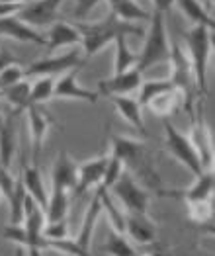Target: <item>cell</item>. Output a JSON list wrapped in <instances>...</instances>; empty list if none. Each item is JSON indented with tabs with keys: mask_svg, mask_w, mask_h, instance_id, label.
<instances>
[{
	"mask_svg": "<svg viewBox=\"0 0 215 256\" xmlns=\"http://www.w3.org/2000/svg\"><path fill=\"white\" fill-rule=\"evenodd\" d=\"M74 26L80 34V45H82L86 59L102 51L106 45L116 42L120 36H143L145 34L139 26L120 20L112 12L100 22H74Z\"/></svg>",
	"mask_w": 215,
	"mask_h": 256,
	"instance_id": "obj_1",
	"label": "cell"
},
{
	"mask_svg": "<svg viewBox=\"0 0 215 256\" xmlns=\"http://www.w3.org/2000/svg\"><path fill=\"white\" fill-rule=\"evenodd\" d=\"M170 59V42L166 34V24H164V14L152 12L150 14V26L145 36V43L141 51L137 53V64L135 68L141 70L143 74L156 66V64L168 63Z\"/></svg>",
	"mask_w": 215,
	"mask_h": 256,
	"instance_id": "obj_2",
	"label": "cell"
},
{
	"mask_svg": "<svg viewBox=\"0 0 215 256\" xmlns=\"http://www.w3.org/2000/svg\"><path fill=\"white\" fill-rule=\"evenodd\" d=\"M184 49L192 63L198 90L202 94H208V64L214 51V32L208 30L206 26H192L186 32Z\"/></svg>",
	"mask_w": 215,
	"mask_h": 256,
	"instance_id": "obj_3",
	"label": "cell"
},
{
	"mask_svg": "<svg viewBox=\"0 0 215 256\" xmlns=\"http://www.w3.org/2000/svg\"><path fill=\"white\" fill-rule=\"evenodd\" d=\"M168 68H170L168 80H170L172 86L182 94V100H184L182 106L188 110V114H194V100H196L198 84H196L192 63H190V59H188V53H186L184 45H180V43H170Z\"/></svg>",
	"mask_w": 215,
	"mask_h": 256,
	"instance_id": "obj_4",
	"label": "cell"
},
{
	"mask_svg": "<svg viewBox=\"0 0 215 256\" xmlns=\"http://www.w3.org/2000/svg\"><path fill=\"white\" fill-rule=\"evenodd\" d=\"M108 192L114 196V200H118L124 206V210L129 215H147L149 192L131 174L124 172Z\"/></svg>",
	"mask_w": 215,
	"mask_h": 256,
	"instance_id": "obj_5",
	"label": "cell"
},
{
	"mask_svg": "<svg viewBox=\"0 0 215 256\" xmlns=\"http://www.w3.org/2000/svg\"><path fill=\"white\" fill-rule=\"evenodd\" d=\"M162 129H164V143H166L168 152L182 166H186L192 172L194 176H200L204 172V166H202V160L194 149V145L190 143V139L184 133H180V129L174 128L170 120H162Z\"/></svg>",
	"mask_w": 215,
	"mask_h": 256,
	"instance_id": "obj_6",
	"label": "cell"
},
{
	"mask_svg": "<svg viewBox=\"0 0 215 256\" xmlns=\"http://www.w3.org/2000/svg\"><path fill=\"white\" fill-rule=\"evenodd\" d=\"M82 57L80 51H68L64 55H55V57H43L34 63H30L24 68V78H36V76H61L63 72L80 66Z\"/></svg>",
	"mask_w": 215,
	"mask_h": 256,
	"instance_id": "obj_7",
	"label": "cell"
},
{
	"mask_svg": "<svg viewBox=\"0 0 215 256\" xmlns=\"http://www.w3.org/2000/svg\"><path fill=\"white\" fill-rule=\"evenodd\" d=\"M63 0H34L30 4H24L16 16L34 30L49 28L51 24L57 22V12Z\"/></svg>",
	"mask_w": 215,
	"mask_h": 256,
	"instance_id": "obj_8",
	"label": "cell"
},
{
	"mask_svg": "<svg viewBox=\"0 0 215 256\" xmlns=\"http://www.w3.org/2000/svg\"><path fill=\"white\" fill-rule=\"evenodd\" d=\"M78 70H80V66H74V68L66 70L61 76L55 78L53 98H57V100H82V102L96 104L100 100V94L96 90H86L78 84V80H76Z\"/></svg>",
	"mask_w": 215,
	"mask_h": 256,
	"instance_id": "obj_9",
	"label": "cell"
},
{
	"mask_svg": "<svg viewBox=\"0 0 215 256\" xmlns=\"http://www.w3.org/2000/svg\"><path fill=\"white\" fill-rule=\"evenodd\" d=\"M190 143L198 152L204 170H212L214 164V137L212 131L208 128L204 116H202V102L198 104V120L192 118V133H190Z\"/></svg>",
	"mask_w": 215,
	"mask_h": 256,
	"instance_id": "obj_10",
	"label": "cell"
},
{
	"mask_svg": "<svg viewBox=\"0 0 215 256\" xmlns=\"http://www.w3.org/2000/svg\"><path fill=\"white\" fill-rule=\"evenodd\" d=\"M143 82V72L137 70L135 66H131L128 70L120 72V74H112L106 80L98 82V94L102 96H129L133 92L139 90V86Z\"/></svg>",
	"mask_w": 215,
	"mask_h": 256,
	"instance_id": "obj_11",
	"label": "cell"
},
{
	"mask_svg": "<svg viewBox=\"0 0 215 256\" xmlns=\"http://www.w3.org/2000/svg\"><path fill=\"white\" fill-rule=\"evenodd\" d=\"M110 147L112 154L124 160V164H131L137 172H143L145 166V143L133 137L124 135H110Z\"/></svg>",
	"mask_w": 215,
	"mask_h": 256,
	"instance_id": "obj_12",
	"label": "cell"
},
{
	"mask_svg": "<svg viewBox=\"0 0 215 256\" xmlns=\"http://www.w3.org/2000/svg\"><path fill=\"white\" fill-rule=\"evenodd\" d=\"M76 178H78V164L64 150H61L51 168V190L74 194Z\"/></svg>",
	"mask_w": 215,
	"mask_h": 256,
	"instance_id": "obj_13",
	"label": "cell"
},
{
	"mask_svg": "<svg viewBox=\"0 0 215 256\" xmlns=\"http://www.w3.org/2000/svg\"><path fill=\"white\" fill-rule=\"evenodd\" d=\"M26 112H28V122H30V137H32V160L30 162L38 164L45 135L51 126V118L47 116L45 110H42V106H30Z\"/></svg>",
	"mask_w": 215,
	"mask_h": 256,
	"instance_id": "obj_14",
	"label": "cell"
},
{
	"mask_svg": "<svg viewBox=\"0 0 215 256\" xmlns=\"http://www.w3.org/2000/svg\"><path fill=\"white\" fill-rule=\"evenodd\" d=\"M108 158H110V152L100 154L96 158H90V160H86L84 164H78V178H76V188H74V196L76 198L102 182Z\"/></svg>",
	"mask_w": 215,
	"mask_h": 256,
	"instance_id": "obj_15",
	"label": "cell"
},
{
	"mask_svg": "<svg viewBox=\"0 0 215 256\" xmlns=\"http://www.w3.org/2000/svg\"><path fill=\"white\" fill-rule=\"evenodd\" d=\"M0 36L10 38V40H16V42L36 43V45H45V43H47L45 36L40 34V30L30 28V26L24 24L18 16L0 18Z\"/></svg>",
	"mask_w": 215,
	"mask_h": 256,
	"instance_id": "obj_16",
	"label": "cell"
},
{
	"mask_svg": "<svg viewBox=\"0 0 215 256\" xmlns=\"http://www.w3.org/2000/svg\"><path fill=\"white\" fill-rule=\"evenodd\" d=\"M20 112H14L4 118V124L0 128V166L10 168L14 152H16V143H18V131H16V120H18Z\"/></svg>",
	"mask_w": 215,
	"mask_h": 256,
	"instance_id": "obj_17",
	"label": "cell"
},
{
	"mask_svg": "<svg viewBox=\"0 0 215 256\" xmlns=\"http://www.w3.org/2000/svg\"><path fill=\"white\" fill-rule=\"evenodd\" d=\"M20 180H22V184H24V188H26V192H28V196L34 198V200L40 204V208H43V212H45L47 200H49V192H47V188H45V184H43L40 166L34 164V162H28V164L22 162Z\"/></svg>",
	"mask_w": 215,
	"mask_h": 256,
	"instance_id": "obj_18",
	"label": "cell"
},
{
	"mask_svg": "<svg viewBox=\"0 0 215 256\" xmlns=\"http://www.w3.org/2000/svg\"><path fill=\"white\" fill-rule=\"evenodd\" d=\"M47 40V51H57L61 47H68V45H80V34L76 30L74 24L68 22H55L49 26V32L45 34Z\"/></svg>",
	"mask_w": 215,
	"mask_h": 256,
	"instance_id": "obj_19",
	"label": "cell"
},
{
	"mask_svg": "<svg viewBox=\"0 0 215 256\" xmlns=\"http://www.w3.org/2000/svg\"><path fill=\"white\" fill-rule=\"evenodd\" d=\"M114 108L118 110V114L128 122L133 129H137V133L145 139L147 137V129H145V122H143V112L141 106L135 98L131 96H110Z\"/></svg>",
	"mask_w": 215,
	"mask_h": 256,
	"instance_id": "obj_20",
	"label": "cell"
},
{
	"mask_svg": "<svg viewBox=\"0 0 215 256\" xmlns=\"http://www.w3.org/2000/svg\"><path fill=\"white\" fill-rule=\"evenodd\" d=\"M100 215H102V202H100V192L96 190L92 202H90V206L86 208L84 221H82L80 233L74 238V242H76L84 252H90V242H92V235H94V229H96V223H98Z\"/></svg>",
	"mask_w": 215,
	"mask_h": 256,
	"instance_id": "obj_21",
	"label": "cell"
},
{
	"mask_svg": "<svg viewBox=\"0 0 215 256\" xmlns=\"http://www.w3.org/2000/svg\"><path fill=\"white\" fill-rule=\"evenodd\" d=\"M126 233L137 244H149L156 236V227L147 215L126 214Z\"/></svg>",
	"mask_w": 215,
	"mask_h": 256,
	"instance_id": "obj_22",
	"label": "cell"
},
{
	"mask_svg": "<svg viewBox=\"0 0 215 256\" xmlns=\"http://www.w3.org/2000/svg\"><path fill=\"white\" fill-rule=\"evenodd\" d=\"M214 186H215V176L214 170H204L200 176H196V182L188 190L182 194H170V196H182L186 200V204L192 202H206L214 198Z\"/></svg>",
	"mask_w": 215,
	"mask_h": 256,
	"instance_id": "obj_23",
	"label": "cell"
},
{
	"mask_svg": "<svg viewBox=\"0 0 215 256\" xmlns=\"http://www.w3.org/2000/svg\"><path fill=\"white\" fill-rule=\"evenodd\" d=\"M174 4L182 10V14L192 22V26H206L208 30H215L214 16L208 12L202 0H174Z\"/></svg>",
	"mask_w": 215,
	"mask_h": 256,
	"instance_id": "obj_24",
	"label": "cell"
},
{
	"mask_svg": "<svg viewBox=\"0 0 215 256\" xmlns=\"http://www.w3.org/2000/svg\"><path fill=\"white\" fill-rule=\"evenodd\" d=\"M182 104H184L182 94L176 88H170V90L158 94L156 98H152L145 108H149L154 116H158L162 120H168L178 108H182Z\"/></svg>",
	"mask_w": 215,
	"mask_h": 256,
	"instance_id": "obj_25",
	"label": "cell"
},
{
	"mask_svg": "<svg viewBox=\"0 0 215 256\" xmlns=\"http://www.w3.org/2000/svg\"><path fill=\"white\" fill-rule=\"evenodd\" d=\"M110 10L116 18L124 22H139V20H150L149 10H145L137 0H108Z\"/></svg>",
	"mask_w": 215,
	"mask_h": 256,
	"instance_id": "obj_26",
	"label": "cell"
},
{
	"mask_svg": "<svg viewBox=\"0 0 215 256\" xmlns=\"http://www.w3.org/2000/svg\"><path fill=\"white\" fill-rule=\"evenodd\" d=\"M30 90H32V82L28 78H24L16 84L8 86L6 90H2V98L12 106L14 112H26L30 108Z\"/></svg>",
	"mask_w": 215,
	"mask_h": 256,
	"instance_id": "obj_27",
	"label": "cell"
},
{
	"mask_svg": "<svg viewBox=\"0 0 215 256\" xmlns=\"http://www.w3.org/2000/svg\"><path fill=\"white\" fill-rule=\"evenodd\" d=\"M170 88H174V86H172V82L168 78H147V80H143L141 86H139V90H137L139 96L135 100L139 102V106L145 108L152 98H156L158 94H162V92H166Z\"/></svg>",
	"mask_w": 215,
	"mask_h": 256,
	"instance_id": "obj_28",
	"label": "cell"
},
{
	"mask_svg": "<svg viewBox=\"0 0 215 256\" xmlns=\"http://www.w3.org/2000/svg\"><path fill=\"white\" fill-rule=\"evenodd\" d=\"M116 57H114V74H120L137 64V53H133L128 45V36H120L116 40Z\"/></svg>",
	"mask_w": 215,
	"mask_h": 256,
	"instance_id": "obj_29",
	"label": "cell"
},
{
	"mask_svg": "<svg viewBox=\"0 0 215 256\" xmlns=\"http://www.w3.org/2000/svg\"><path fill=\"white\" fill-rule=\"evenodd\" d=\"M100 252L108 256H139V252L133 248V244L126 236L118 235L114 231L108 235L106 242L100 246Z\"/></svg>",
	"mask_w": 215,
	"mask_h": 256,
	"instance_id": "obj_30",
	"label": "cell"
},
{
	"mask_svg": "<svg viewBox=\"0 0 215 256\" xmlns=\"http://www.w3.org/2000/svg\"><path fill=\"white\" fill-rule=\"evenodd\" d=\"M53 86H55L53 76H36L30 90V106H42L49 102L53 98Z\"/></svg>",
	"mask_w": 215,
	"mask_h": 256,
	"instance_id": "obj_31",
	"label": "cell"
},
{
	"mask_svg": "<svg viewBox=\"0 0 215 256\" xmlns=\"http://www.w3.org/2000/svg\"><path fill=\"white\" fill-rule=\"evenodd\" d=\"M124 172H126V164H124V160H122V158H118L116 154H112V152H110L106 170H104V178H102L100 186H102L104 190H110V188H112V186L118 182V178H120Z\"/></svg>",
	"mask_w": 215,
	"mask_h": 256,
	"instance_id": "obj_32",
	"label": "cell"
},
{
	"mask_svg": "<svg viewBox=\"0 0 215 256\" xmlns=\"http://www.w3.org/2000/svg\"><path fill=\"white\" fill-rule=\"evenodd\" d=\"M47 248L57 250L63 256H90V252H84L74 238H59V240H47Z\"/></svg>",
	"mask_w": 215,
	"mask_h": 256,
	"instance_id": "obj_33",
	"label": "cell"
},
{
	"mask_svg": "<svg viewBox=\"0 0 215 256\" xmlns=\"http://www.w3.org/2000/svg\"><path fill=\"white\" fill-rule=\"evenodd\" d=\"M188 215L196 223H208L214 217V208H212V200L206 202H192L188 204Z\"/></svg>",
	"mask_w": 215,
	"mask_h": 256,
	"instance_id": "obj_34",
	"label": "cell"
},
{
	"mask_svg": "<svg viewBox=\"0 0 215 256\" xmlns=\"http://www.w3.org/2000/svg\"><path fill=\"white\" fill-rule=\"evenodd\" d=\"M20 80H24V68H22L20 64L16 63L6 66L4 70H0V92L6 90L8 86L20 82Z\"/></svg>",
	"mask_w": 215,
	"mask_h": 256,
	"instance_id": "obj_35",
	"label": "cell"
},
{
	"mask_svg": "<svg viewBox=\"0 0 215 256\" xmlns=\"http://www.w3.org/2000/svg\"><path fill=\"white\" fill-rule=\"evenodd\" d=\"M43 238L47 240H59V238H66L68 235V227H66V221H55V223H45L43 227Z\"/></svg>",
	"mask_w": 215,
	"mask_h": 256,
	"instance_id": "obj_36",
	"label": "cell"
},
{
	"mask_svg": "<svg viewBox=\"0 0 215 256\" xmlns=\"http://www.w3.org/2000/svg\"><path fill=\"white\" fill-rule=\"evenodd\" d=\"M100 0H74V4H76V10H74V16L78 18V20L82 22L96 8V4H98Z\"/></svg>",
	"mask_w": 215,
	"mask_h": 256,
	"instance_id": "obj_37",
	"label": "cell"
},
{
	"mask_svg": "<svg viewBox=\"0 0 215 256\" xmlns=\"http://www.w3.org/2000/svg\"><path fill=\"white\" fill-rule=\"evenodd\" d=\"M20 4H10V2H0V18L6 16H16L20 12Z\"/></svg>",
	"mask_w": 215,
	"mask_h": 256,
	"instance_id": "obj_38",
	"label": "cell"
},
{
	"mask_svg": "<svg viewBox=\"0 0 215 256\" xmlns=\"http://www.w3.org/2000/svg\"><path fill=\"white\" fill-rule=\"evenodd\" d=\"M16 63H18V61H16V59H14L6 49H2V47H0V70H4L6 66L16 64Z\"/></svg>",
	"mask_w": 215,
	"mask_h": 256,
	"instance_id": "obj_39",
	"label": "cell"
},
{
	"mask_svg": "<svg viewBox=\"0 0 215 256\" xmlns=\"http://www.w3.org/2000/svg\"><path fill=\"white\" fill-rule=\"evenodd\" d=\"M152 6H154V12L166 14L172 6H174V0H152Z\"/></svg>",
	"mask_w": 215,
	"mask_h": 256,
	"instance_id": "obj_40",
	"label": "cell"
},
{
	"mask_svg": "<svg viewBox=\"0 0 215 256\" xmlns=\"http://www.w3.org/2000/svg\"><path fill=\"white\" fill-rule=\"evenodd\" d=\"M0 2H10V4H20V6H24V4H30L34 0H0Z\"/></svg>",
	"mask_w": 215,
	"mask_h": 256,
	"instance_id": "obj_41",
	"label": "cell"
},
{
	"mask_svg": "<svg viewBox=\"0 0 215 256\" xmlns=\"http://www.w3.org/2000/svg\"><path fill=\"white\" fill-rule=\"evenodd\" d=\"M14 256H24V248H22V246H18V248H16V254Z\"/></svg>",
	"mask_w": 215,
	"mask_h": 256,
	"instance_id": "obj_42",
	"label": "cell"
},
{
	"mask_svg": "<svg viewBox=\"0 0 215 256\" xmlns=\"http://www.w3.org/2000/svg\"><path fill=\"white\" fill-rule=\"evenodd\" d=\"M2 124H4V116L0 114V128H2Z\"/></svg>",
	"mask_w": 215,
	"mask_h": 256,
	"instance_id": "obj_43",
	"label": "cell"
},
{
	"mask_svg": "<svg viewBox=\"0 0 215 256\" xmlns=\"http://www.w3.org/2000/svg\"><path fill=\"white\" fill-rule=\"evenodd\" d=\"M0 200H2V192H0Z\"/></svg>",
	"mask_w": 215,
	"mask_h": 256,
	"instance_id": "obj_44",
	"label": "cell"
},
{
	"mask_svg": "<svg viewBox=\"0 0 215 256\" xmlns=\"http://www.w3.org/2000/svg\"><path fill=\"white\" fill-rule=\"evenodd\" d=\"M0 98H2V92H0Z\"/></svg>",
	"mask_w": 215,
	"mask_h": 256,
	"instance_id": "obj_45",
	"label": "cell"
},
{
	"mask_svg": "<svg viewBox=\"0 0 215 256\" xmlns=\"http://www.w3.org/2000/svg\"><path fill=\"white\" fill-rule=\"evenodd\" d=\"M212 4H214V0H212Z\"/></svg>",
	"mask_w": 215,
	"mask_h": 256,
	"instance_id": "obj_46",
	"label": "cell"
},
{
	"mask_svg": "<svg viewBox=\"0 0 215 256\" xmlns=\"http://www.w3.org/2000/svg\"><path fill=\"white\" fill-rule=\"evenodd\" d=\"M139 256H143V254H139Z\"/></svg>",
	"mask_w": 215,
	"mask_h": 256,
	"instance_id": "obj_47",
	"label": "cell"
}]
</instances>
